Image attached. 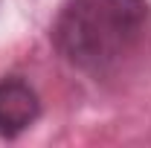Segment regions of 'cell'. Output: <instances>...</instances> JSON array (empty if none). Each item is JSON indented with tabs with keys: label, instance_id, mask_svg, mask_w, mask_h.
<instances>
[{
	"label": "cell",
	"instance_id": "1",
	"mask_svg": "<svg viewBox=\"0 0 151 148\" xmlns=\"http://www.w3.org/2000/svg\"><path fill=\"white\" fill-rule=\"evenodd\" d=\"M145 0H67L52 23V44L70 67L108 75L148 32Z\"/></svg>",
	"mask_w": 151,
	"mask_h": 148
},
{
	"label": "cell",
	"instance_id": "2",
	"mask_svg": "<svg viewBox=\"0 0 151 148\" xmlns=\"http://www.w3.org/2000/svg\"><path fill=\"white\" fill-rule=\"evenodd\" d=\"M41 116L38 93L18 75L0 78V137L12 139Z\"/></svg>",
	"mask_w": 151,
	"mask_h": 148
}]
</instances>
